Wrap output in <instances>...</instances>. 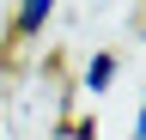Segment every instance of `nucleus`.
<instances>
[{"mask_svg": "<svg viewBox=\"0 0 146 140\" xmlns=\"http://www.w3.org/2000/svg\"><path fill=\"white\" fill-rule=\"evenodd\" d=\"M55 12H61L55 0H25V6H12V12H6V25H12V43H36V37H43V31L55 25Z\"/></svg>", "mask_w": 146, "mask_h": 140, "instance_id": "obj_2", "label": "nucleus"}, {"mask_svg": "<svg viewBox=\"0 0 146 140\" xmlns=\"http://www.w3.org/2000/svg\"><path fill=\"white\" fill-rule=\"evenodd\" d=\"M116 73H122V55H116V49H91L85 67H79V85H73V92L91 98V104H104L110 85H116Z\"/></svg>", "mask_w": 146, "mask_h": 140, "instance_id": "obj_1", "label": "nucleus"}, {"mask_svg": "<svg viewBox=\"0 0 146 140\" xmlns=\"http://www.w3.org/2000/svg\"><path fill=\"white\" fill-rule=\"evenodd\" d=\"M67 134H73V140H98V122H91V116H79V122H73Z\"/></svg>", "mask_w": 146, "mask_h": 140, "instance_id": "obj_3", "label": "nucleus"}, {"mask_svg": "<svg viewBox=\"0 0 146 140\" xmlns=\"http://www.w3.org/2000/svg\"><path fill=\"white\" fill-rule=\"evenodd\" d=\"M134 31H140V43H146V12H140V25H134Z\"/></svg>", "mask_w": 146, "mask_h": 140, "instance_id": "obj_5", "label": "nucleus"}, {"mask_svg": "<svg viewBox=\"0 0 146 140\" xmlns=\"http://www.w3.org/2000/svg\"><path fill=\"white\" fill-rule=\"evenodd\" d=\"M128 140H146V98H140V110H134V128H128Z\"/></svg>", "mask_w": 146, "mask_h": 140, "instance_id": "obj_4", "label": "nucleus"}]
</instances>
